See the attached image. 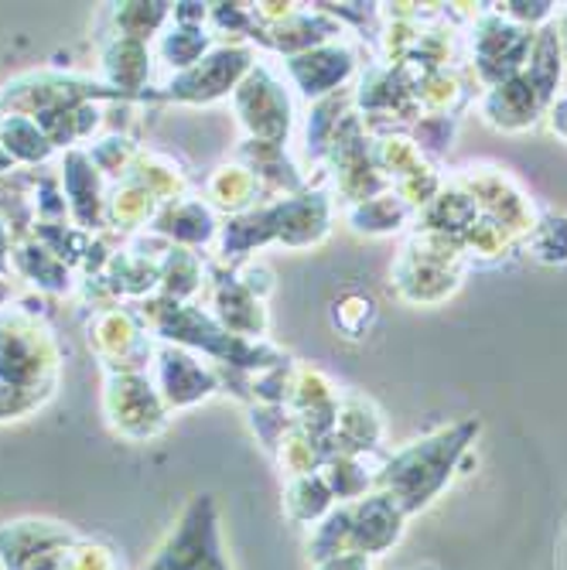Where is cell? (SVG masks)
Returning <instances> with one entry per match:
<instances>
[{"label": "cell", "mask_w": 567, "mask_h": 570, "mask_svg": "<svg viewBox=\"0 0 567 570\" xmlns=\"http://www.w3.org/2000/svg\"><path fill=\"white\" fill-rule=\"evenodd\" d=\"M0 140H4V147H8L11 165L14 161H41L51 150L48 134L38 127V120H28V117H11V120L0 124Z\"/></svg>", "instance_id": "8992f818"}, {"label": "cell", "mask_w": 567, "mask_h": 570, "mask_svg": "<svg viewBox=\"0 0 567 570\" xmlns=\"http://www.w3.org/2000/svg\"><path fill=\"white\" fill-rule=\"evenodd\" d=\"M243 69H246V51H236V48L216 51V56H209L205 62L185 69L178 79H172L165 99H188V102L216 99V96H223L236 82V76Z\"/></svg>", "instance_id": "277c9868"}, {"label": "cell", "mask_w": 567, "mask_h": 570, "mask_svg": "<svg viewBox=\"0 0 567 570\" xmlns=\"http://www.w3.org/2000/svg\"><path fill=\"white\" fill-rule=\"evenodd\" d=\"M41 396H45V393H35V390H18V386L0 383V421L18 417V413H28L35 403H41Z\"/></svg>", "instance_id": "8fae6325"}, {"label": "cell", "mask_w": 567, "mask_h": 570, "mask_svg": "<svg viewBox=\"0 0 567 570\" xmlns=\"http://www.w3.org/2000/svg\"><path fill=\"white\" fill-rule=\"evenodd\" d=\"M76 540L62 523L18 520L0 523V567L4 570H66V550Z\"/></svg>", "instance_id": "7a4b0ae2"}, {"label": "cell", "mask_w": 567, "mask_h": 570, "mask_svg": "<svg viewBox=\"0 0 567 570\" xmlns=\"http://www.w3.org/2000/svg\"><path fill=\"white\" fill-rule=\"evenodd\" d=\"M4 249H8V239H4V226H0V264H4Z\"/></svg>", "instance_id": "7c38bea8"}, {"label": "cell", "mask_w": 567, "mask_h": 570, "mask_svg": "<svg viewBox=\"0 0 567 570\" xmlns=\"http://www.w3.org/2000/svg\"><path fill=\"white\" fill-rule=\"evenodd\" d=\"M107 69L114 72V86H120V92H134L140 89L144 76H147V48L144 41L124 38L107 51Z\"/></svg>", "instance_id": "52a82bcc"}, {"label": "cell", "mask_w": 567, "mask_h": 570, "mask_svg": "<svg viewBox=\"0 0 567 570\" xmlns=\"http://www.w3.org/2000/svg\"><path fill=\"white\" fill-rule=\"evenodd\" d=\"M158 362H162V390H165L162 396L172 406H188L216 390L213 376L178 348H162Z\"/></svg>", "instance_id": "5b68a950"}, {"label": "cell", "mask_w": 567, "mask_h": 570, "mask_svg": "<svg viewBox=\"0 0 567 570\" xmlns=\"http://www.w3.org/2000/svg\"><path fill=\"white\" fill-rule=\"evenodd\" d=\"M202 48H205V35L202 28H192L188 21H178L175 31H168L162 38V56L172 69H192L202 56Z\"/></svg>", "instance_id": "ba28073f"}, {"label": "cell", "mask_w": 567, "mask_h": 570, "mask_svg": "<svg viewBox=\"0 0 567 570\" xmlns=\"http://www.w3.org/2000/svg\"><path fill=\"white\" fill-rule=\"evenodd\" d=\"M165 18H168V4H120L117 11V24L124 38H134V41L150 38L147 31H154Z\"/></svg>", "instance_id": "30bf717a"}, {"label": "cell", "mask_w": 567, "mask_h": 570, "mask_svg": "<svg viewBox=\"0 0 567 570\" xmlns=\"http://www.w3.org/2000/svg\"><path fill=\"white\" fill-rule=\"evenodd\" d=\"M107 413L110 424L124 434V438H150L165 428V403L162 396L150 390V383L137 373H114L107 380Z\"/></svg>", "instance_id": "3957f363"}, {"label": "cell", "mask_w": 567, "mask_h": 570, "mask_svg": "<svg viewBox=\"0 0 567 570\" xmlns=\"http://www.w3.org/2000/svg\"><path fill=\"white\" fill-rule=\"evenodd\" d=\"M144 570H229L219 547V520L213 495H195L175 530Z\"/></svg>", "instance_id": "6da1fadb"}, {"label": "cell", "mask_w": 567, "mask_h": 570, "mask_svg": "<svg viewBox=\"0 0 567 570\" xmlns=\"http://www.w3.org/2000/svg\"><path fill=\"white\" fill-rule=\"evenodd\" d=\"M66 570H124V560L110 543L76 537L66 550Z\"/></svg>", "instance_id": "9c48e42d"}]
</instances>
